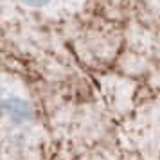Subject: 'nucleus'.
<instances>
[{"mask_svg":"<svg viewBox=\"0 0 160 160\" xmlns=\"http://www.w3.org/2000/svg\"><path fill=\"white\" fill-rule=\"evenodd\" d=\"M2 112L13 124H25L34 119L31 102L22 95H6L2 99Z\"/></svg>","mask_w":160,"mask_h":160,"instance_id":"nucleus-1","label":"nucleus"},{"mask_svg":"<svg viewBox=\"0 0 160 160\" xmlns=\"http://www.w3.org/2000/svg\"><path fill=\"white\" fill-rule=\"evenodd\" d=\"M25 9H31V11H42V9L51 8L56 0H18Z\"/></svg>","mask_w":160,"mask_h":160,"instance_id":"nucleus-2","label":"nucleus"}]
</instances>
